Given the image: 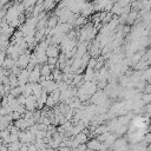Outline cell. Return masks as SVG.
<instances>
[{
    "instance_id": "cell-1",
    "label": "cell",
    "mask_w": 151,
    "mask_h": 151,
    "mask_svg": "<svg viewBox=\"0 0 151 151\" xmlns=\"http://www.w3.org/2000/svg\"><path fill=\"white\" fill-rule=\"evenodd\" d=\"M100 145H101V143H100L99 140H97V139H92V140H90V142L86 144V147H87L88 150L99 151V149H100Z\"/></svg>"
}]
</instances>
